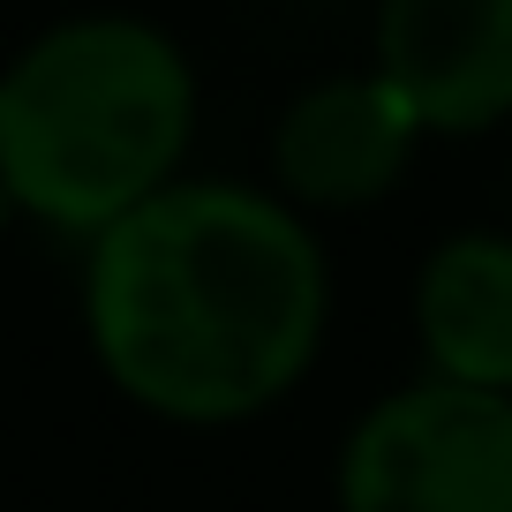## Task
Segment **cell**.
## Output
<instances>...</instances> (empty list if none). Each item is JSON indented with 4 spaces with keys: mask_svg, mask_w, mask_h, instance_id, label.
Listing matches in <instances>:
<instances>
[{
    "mask_svg": "<svg viewBox=\"0 0 512 512\" xmlns=\"http://www.w3.org/2000/svg\"><path fill=\"white\" fill-rule=\"evenodd\" d=\"M324 249L302 211L241 181H166L83 264L91 354L166 422H249L324 347Z\"/></svg>",
    "mask_w": 512,
    "mask_h": 512,
    "instance_id": "cell-1",
    "label": "cell"
},
{
    "mask_svg": "<svg viewBox=\"0 0 512 512\" xmlns=\"http://www.w3.org/2000/svg\"><path fill=\"white\" fill-rule=\"evenodd\" d=\"M196 76L144 16H68L0 68V189L23 219L98 241L174 181Z\"/></svg>",
    "mask_w": 512,
    "mask_h": 512,
    "instance_id": "cell-2",
    "label": "cell"
},
{
    "mask_svg": "<svg viewBox=\"0 0 512 512\" xmlns=\"http://www.w3.org/2000/svg\"><path fill=\"white\" fill-rule=\"evenodd\" d=\"M339 512H512V400L475 384H407L354 422Z\"/></svg>",
    "mask_w": 512,
    "mask_h": 512,
    "instance_id": "cell-3",
    "label": "cell"
},
{
    "mask_svg": "<svg viewBox=\"0 0 512 512\" xmlns=\"http://www.w3.org/2000/svg\"><path fill=\"white\" fill-rule=\"evenodd\" d=\"M377 76L422 128H497L512 113V0H377Z\"/></svg>",
    "mask_w": 512,
    "mask_h": 512,
    "instance_id": "cell-4",
    "label": "cell"
},
{
    "mask_svg": "<svg viewBox=\"0 0 512 512\" xmlns=\"http://www.w3.org/2000/svg\"><path fill=\"white\" fill-rule=\"evenodd\" d=\"M422 121L407 98L369 68V76H324L279 113L272 128V174L309 211H362L377 204L415 159Z\"/></svg>",
    "mask_w": 512,
    "mask_h": 512,
    "instance_id": "cell-5",
    "label": "cell"
},
{
    "mask_svg": "<svg viewBox=\"0 0 512 512\" xmlns=\"http://www.w3.org/2000/svg\"><path fill=\"white\" fill-rule=\"evenodd\" d=\"M415 332L445 384L512 400V241L452 234L415 279Z\"/></svg>",
    "mask_w": 512,
    "mask_h": 512,
    "instance_id": "cell-6",
    "label": "cell"
},
{
    "mask_svg": "<svg viewBox=\"0 0 512 512\" xmlns=\"http://www.w3.org/2000/svg\"><path fill=\"white\" fill-rule=\"evenodd\" d=\"M8 219H16V204H8V189H0V234H8Z\"/></svg>",
    "mask_w": 512,
    "mask_h": 512,
    "instance_id": "cell-7",
    "label": "cell"
}]
</instances>
